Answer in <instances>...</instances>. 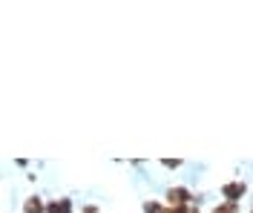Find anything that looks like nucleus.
Wrapping results in <instances>:
<instances>
[{
    "instance_id": "nucleus-1",
    "label": "nucleus",
    "mask_w": 253,
    "mask_h": 213,
    "mask_svg": "<svg viewBox=\"0 0 253 213\" xmlns=\"http://www.w3.org/2000/svg\"><path fill=\"white\" fill-rule=\"evenodd\" d=\"M245 190H248V187H245L242 181H227V184L221 187V196L227 199V202H233V205H239V199L245 196Z\"/></svg>"
},
{
    "instance_id": "nucleus-2",
    "label": "nucleus",
    "mask_w": 253,
    "mask_h": 213,
    "mask_svg": "<svg viewBox=\"0 0 253 213\" xmlns=\"http://www.w3.org/2000/svg\"><path fill=\"white\" fill-rule=\"evenodd\" d=\"M167 202H170L173 208L187 205V202H190V190H187V187H170V190H167Z\"/></svg>"
},
{
    "instance_id": "nucleus-3",
    "label": "nucleus",
    "mask_w": 253,
    "mask_h": 213,
    "mask_svg": "<svg viewBox=\"0 0 253 213\" xmlns=\"http://www.w3.org/2000/svg\"><path fill=\"white\" fill-rule=\"evenodd\" d=\"M23 213H46V208H43V202L38 196H32L23 202Z\"/></svg>"
},
{
    "instance_id": "nucleus-4",
    "label": "nucleus",
    "mask_w": 253,
    "mask_h": 213,
    "mask_svg": "<svg viewBox=\"0 0 253 213\" xmlns=\"http://www.w3.org/2000/svg\"><path fill=\"white\" fill-rule=\"evenodd\" d=\"M239 205H233V202H224V205H219V208H213V213H236Z\"/></svg>"
},
{
    "instance_id": "nucleus-5",
    "label": "nucleus",
    "mask_w": 253,
    "mask_h": 213,
    "mask_svg": "<svg viewBox=\"0 0 253 213\" xmlns=\"http://www.w3.org/2000/svg\"><path fill=\"white\" fill-rule=\"evenodd\" d=\"M144 213H161L158 202H144Z\"/></svg>"
},
{
    "instance_id": "nucleus-6",
    "label": "nucleus",
    "mask_w": 253,
    "mask_h": 213,
    "mask_svg": "<svg viewBox=\"0 0 253 213\" xmlns=\"http://www.w3.org/2000/svg\"><path fill=\"white\" fill-rule=\"evenodd\" d=\"M58 208H61V213H72V202H69V199H61Z\"/></svg>"
},
{
    "instance_id": "nucleus-7",
    "label": "nucleus",
    "mask_w": 253,
    "mask_h": 213,
    "mask_svg": "<svg viewBox=\"0 0 253 213\" xmlns=\"http://www.w3.org/2000/svg\"><path fill=\"white\" fill-rule=\"evenodd\" d=\"M178 164H181V162H178V159H164V167H170V170H175Z\"/></svg>"
},
{
    "instance_id": "nucleus-8",
    "label": "nucleus",
    "mask_w": 253,
    "mask_h": 213,
    "mask_svg": "<svg viewBox=\"0 0 253 213\" xmlns=\"http://www.w3.org/2000/svg\"><path fill=\"white\" fill-rule=\"evenodd\" d=\"M84 213H98V208H92V205H89V208H84Z\"/></svg>"
},
{
    "instance_id": "nucleus-9",
    "label": "nucleus",
    "mask_w": 253,
    "mask_h": 213,
    "mask_svg": "<svg viewBox=\"0 0 253 213\" xmlns=\"http://www.w3.org/2000/svg\"><path fill=\"white\" fill-rule=\"evenodd\" d=\"M190 213H199V208H190Z\"/></svg>"
},
{
    "instance_id": "nucleus-10",
    "label": "nucleus",
    "mask_w": 253,
    "mask_h": 213,
    "mask_svg": "<svg viewBox=\"0 0 253 213\" xmlns=\"http://www.w3.org/2000/svg\"><path fill=\"white\" fill-rule=\"evenodd\" d=\"M161 213H173V211H167V208H161Z\"/></svg>"
},
{
    "instance_id": "nucleus-11",
    "label": "nucleus",
    "mask_w": 253,
    "mask_h": 213,
    "mask_svg": "<svg viewBox=\"0 0 253 213\" xmlns=\"http://www.w3.org/2000/svg\"><path fill=\"white\" fill-rule=\"evenodd\" d=\"M251 213H253V211H251Z\"/></svg>"
}]
</instances>
